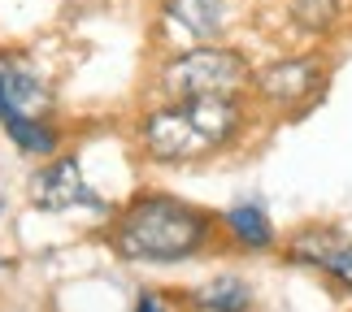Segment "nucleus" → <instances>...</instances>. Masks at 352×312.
<instances>
[{
	"instance_id": "1",
	"label": "nucleus",
	"mask_w": 352,
	"mask_h": 312,
	"mask_svg": "<svg viewBox=\"0 0 352 312\" xmlns=\"http://www.w3.org/2000/svg\"><path fill=\"white\" fill-rule=\"evenodd\" d=\"M100 239L113 261L135 269H174L226 252L218 208H205L166 187H140L118 200L109 221L100 226Z\"/></svg>"
},
{
	"instance_id": "2",
	"label": "nucleus",
	"mask_w": 352,
	"mask_h": 312,
	"mask_svg": "<svg viewBox=\"0 0 352 312\" xmlns=\"http://www.w3.org/2000/svg\"><path fill=\"white\" fill-rule=\"evenodd\" d=\"M256 121L252 100H144L131 117V147L153 169H196L239 152Z\"/></svg>"
},
{
	"instance_id": "3",
	"label": "nucleus",
	"mask_w": 352,
	"mask_h": 312,
	"mask_svg": "<svg viewBox=\"0 0 352 312\" xmlns=\"http://www.w3.org/2000/svg\"><path fill=\"white\" fill-rule=\"evenodd\" d=\"M256 61L239 44H192L161 52L148 74V100H248Z\"/></svg>"
},
{
	"instance_id": "4",
	"label": "nucleus",
	"mask_w": 352,
	"mask_h": 312,
	"mask_svg": "<svg viewBox=\"0 0 352 312\" xmlns=\"http://www.w3.org/2000/svg\"><path fill=\"white\" fill-rule=\"evenodd\" d=\"M331 91V57L322 48L278 52L252 70L248 100L270 121H300L327 100Z\"/></svg>"
},
{
	"instance_id": "5",
	"label": "nucleus",
	"mask_w": 352,
	"mask_h": 312,
	"mask_svg": "<svg viewBox=\"0 0 352 312\" xmlns=\"http://www.w3.org/2000/svg\"><path fill=\"white\" fill-rule=\"evenodd\" d=\"M26 204L35 213H48V217L87 213L104 226L109 213L118 208V200L96 191V182L83 173V156L74 147H65V152H57L52 160H39L31 169V178H26Z\"/></svg>"
},
{
	"instance_id": "6",
	"label": "nucleus",
	"mask_w": 352,
	"mask_h": 312,
	"mask_svg": "<svg viewBox=\"0 0 352 312\" xmlns=\"http://www.w3.org/2000/svg\"><path fill=\"white\" fill-rule=\"evenodd\" d=\"M239 22V0H157L153 39L161 52L192 48V44H222Z\"/></svg>"
},
{
	"instance_id": "7",
	"label": "nucleus",
	"mask_w": 352,
	"mask_h": 312,
	"mask_svg": "<svg viewBox=\"0 0 352 312\" xmlns=\"http://www.w3.org/2000/svg\"><path fill=\"white\" fill-rule=\"evenodd\" d=\"M9 117H61L57 83L31 48H0V121Z\"/></svg>"
},
{
	"instance_id": "8",
	"label": "nucleus",
	"mask_w": 352,
	"mask_h": 312,
	"mask_svg": "<svg viewBox=\"0 0 352 312\" xmlns=\"http://www.w3.org/2000/svg\"><path fill=\"white\" fill-rule=\"evenodd\" d=\"M218 217H222L226 252H239V256H270V252H278L283 239H278V226H274V217H270L261 195H239Z\"/></svg>"
},
{
	"instance_id": "9",
	"label": "nucleus",
	"mask_w": 352,
	"mask_h": 312,
	"mask_svg": "<svg viewBox=\"0 0 352 312\" xmlns=\"http://www.w3.org/2000/svg\"><path fill=\"white\" fill-rule=\"evenodd\" d=\"M0 134H5L13 143V152L22 160H31V165L52 160L57 152L70 147V126H65L61 117H9V121H0Z\"/></svg>"
},
{
	"instance_id": "10",
	"label": "nucleus",
	"mask_w": 352,
	"mask_h": 312,
	"mask_svg": "<svg viewBox=\"0 0 352 312\" xmlns=\"http://www.w3.org/2000/svg\"><path fill=\"white\" fill-rule=\"evenodd\" d=\"M183 304L192 312H252L256 308V287L235 269H222V274L205 278L200 287L183 291Z\"/></svg>"
},
{
	"instance_id": "11",
	"label": "nucleus",
	"mask_w": 352,
	"mask_h": 312,
	"mask_svg": "<svg viewBox=\"0 0 352 312\" xmlns=\"http://www.w3.org/2000/svg\"><path fill=\"white\" fill-rule=\"evenodd\" d=\"M283 18L292 22V31L300 39L322 44V39H331L344 26L348 5L344 0H283Z\"/></svg>"
},
{
	"instance_id": "12",
	"label": "nucleus",
	"mask_w": 352,
	"mask_h": 312,
	"mask_svg": "<svg viewBox=\"0 0 352 312\" xmlns=\"http://www.w3.org/2000/svg\"><path fill=\"white\" fill-rule=\"evenodd\" d=\"M344 239V230L340 226H331V221H309L300 230H292L287 239L278 243V252H283V261L296 265V269H322V261L331 256V248Z\"/></svg>"
},
{
	"instance_id": "13",
	"label": "nucleus",
	"mask_w": 352,
	"mask_h": 312,
	"mask_svg": "<svg viewBox=\"0 0 352 312\" xmlns=\"http://www.w3.org/2000/svg\"><path fill=\"white\" fill-rule=\"evenodd\" d=\"M318 274H322V278H331L340 291H348V295H352V239H348V235L331 248V256L322 261Z\"/></svg>"
},
{
	"instance_id": "14",
	"label": "nucleus",
	"mask_w": 352,
	"mask_h": 312,
	"mask_svg": "<svg viewBox=\"0 0 352 312\" xmlns=\"http://www.w3.org/2000/svg\"><path fill=\"white\" fill-rule=\"evenodd\" d=\"M170 308H174V291H161V287H140L131 304V312H170Z\"/></svg>"
},
{
	"instance_id": "15",
	"label": "nucleus",
	"mask_w": 352,
	"mask_h": 312,
	"mask_svg": "<svg viewBox=\"0 0 352 312\" xmlns=\"http://www.w3.org/2000/svg\"><path fill=\"white\" fill-rule=\"evenodd\" d=\"M5 213H9V195H0V221H5Z\"/></svg>"
},
{
	"instance_id": "16",
	"label": "nucleus",
	"mask_w": 352,
	"mask_h": 312,
	"mask_svg": "<svg viewBox=\"0 0 352 312\" xmlns=\"http://www.w3.org/2000/svg\"><path fill=\"white\" fill-rule=\"evenodd\" d=\"M344 5H352V0H344Z\"/></svg>"
}]
</instances>
